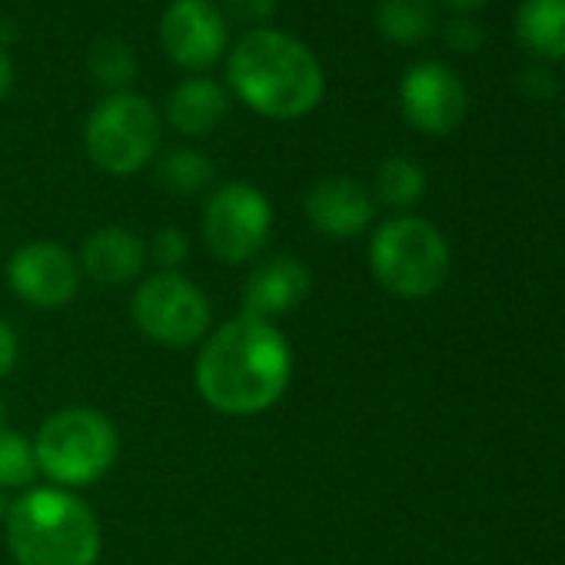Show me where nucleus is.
Segmentation results:
<instances>
[{"label": "nucleus", "instance_id": "nucleus-1", "mask_svg": "<svg viewBox=\"0 0 565 565\" xmlns=\"http://www.w3.org/2000/svg\"><path fill=\"white\" fill-rule=\"evenodd\" d=\"M196 393L223 416H259L290 390L294 350L276 323L233 317L210 330L196 353Z\"/></svg>", "mask_w": 565, "mask_h": 565}, {"label": "nucleus", "instance_id": "nucleus-2", "mask_svg": "<svg viewBox=\"0 0 565 565\" xmlns=\"http://www.w3.org/2000/svg\"><path fill=\"white\" fill-rule=\"evenodd\" d=\"M226 84L243 107L269 120H303L327 97L320 57L279 28H253L230 44Z\"/></svg>", "mask_w": 565, "mask_h": 565}, {"label": "nucleus", "instance_id": "nucleus-3", "mask_svg": "<svg viewBox=\"0 0 565 565\" xmlns=\"http://www.w3.org/2000/svg\"><path fill=\"white\" fill-rule=\"evenodd\" d=\"M4 532L18 565H97L104 548L94 509L57 486H34L11 502Z\"/></svg>", "mask_w": 565, "mask_h": 565}, {"label": "nucleus", "instance_id": "nucleus-4", "mask_svg": "<svg viewBox=\"0 0 565 565\" xmlns=\"http://www.w3.org/2000/svg\"><path fill=\"white\" fill-rule=\"evenodd\" d=\"M370 273L390 297L426 300L433 297L452 266L449 243L439 226L423 216L399 213L376 226L370 239Z\"/></svg>", "mask_w": 565, "mask_h": 565}, {"label": "nucleus", "instance_id": "nucleus-5", "mask_svg": "<svg viewBox=\"0 0 565 565\" xmlns=\"http://www.w3.org/2000/svg\"><path fill=\"white\" fill-rule=\"evenodd\" d=\"M34 456L41 476H47L57 489H84L100 482L117 456H120V436L110 416L90 406H67L51 413L38 436H34Z\"/></svg>", "mask_w": 565, "mask_h": 565}, {"label": "nucleus", "instance_id": "nucleus-6", "mask_svg": "<svg viewBox=\"0 0 565 565\" xmlns=\"http://www.w3.org/2000/svg\"><path fill=\"white\" fill-rule=\"evenodd\" d=\"M160 110L137 90L107 94L84 124L90 163L110 177H134L160 153Z\"/></svg>", "mask_w": 565, "mask_h": 565}, {"label": "nucleus", "instance_id": "nucleus-7", "mask_svg": "<svg viewBox=\"0 0 565 565\" xmlns=\"http://www.w3.org/2000/svg\"><path fill=\"white\" fill-rule=\"evenodd\" d=\"M130 317L137 330L163 350H190L203 343L213 323L206 294L183 273L147 276L130 300Z\"/></svg>", "mask_w": 565, "mask_h": 565}, {"label": "nucleus", "instance_id": "nucleus-8", "mask_svg": "<svg viewBox=\"0 0 565 565\" xmlns=\"http://www.w3.org/2000/svg\"><path fill=\"white\" fill-rule=\"evenodd\" d=\"M273 236V206L253 183L230 180L206 196L203 206V243L226 263L243 266L256 259Z\"/></svg>", "mask_w": 565, "mask_h": 565}, {"label": "nucleus", "instance_id": "nucleus-9", "mask_svg": "<svg viewBox=\"0 0 565 565\" xmlns=\"http://www.w3.org/2000/svg\"><path fill=\"white\" fill-rule=\"evenodd\" d=\"M163 54L190 77L216 67L230 51L226 14L216 0H173L157 24Z\"/></svg>", "mask_w": 565, "mask_h": 565}, {"label": "nucleus", "instance_id": "nucleus-10", "mask_svg": "<svg viewBox=\"0 0 565 565\" xmlns=\"http://www.w3.org/2000/svg\"><path fill=\"white\" fill-rule=\"evenodd\" d=\"M399 110L413 130L426 137H449L469 114V90L446 64L419 61L399 81Z\"/></svg>", "mask_w": 565, "mask_h": 565}, {"label": "nucleus", "instance_id": "nucleus-11", "mask_svg": "<svg viewBox=\"0 0 565 565\" xmlns=\"http://www.w3.org/2000/svg\"><path fill=\"white\" fill-rule=\"evenodd\" d=\"M81 263L54 239H31L14 249L8 263V282L18 300L38 310H61L81 294Z\"/></svg>", "mask_w": 565, "mask_h": 565}, {"label": "nucleus", "instance_id": "nucleus-12", "mask_svg": "<svg viewBox=\"0 0 565 565\" xmlns=\"http://www.w3.org/2000/svg\"><path fill=\"white\" fill-rule=\"evenodd\" d=\"M310 287H313V276L303 259L269 256L256 263L249 276L243 279V294H239L243 317L273 323L279 317L294 313L297 307H303L310 297Z\"/></svg>", "mask_w": 565, "mask_h": 565}, {"label": "nucleus", "instance_id": "nucleus-13", "mask_svg": "<svg viewBox=\"0 0 565 565\" xmlns=\"http://www.w3.org/2000/svg\"><path fill=\"white\" fill-rule=\"evenodd\" d=\"M307 220L317 233L353 239L376 220V196L353 177H327L307 193Z\"/></svg>", "mask_w": 565, "mask_h": 565}, {"label": "nucleus", "instance_id": "nucleus-14", "mask_svg": "<svg viewBox=\"0 0 565 565\" xmlns=\"http://www.w3.org/2000/svg\"><path fill=\"white\" fill-rule=\"evenodd\" d=\"M77 263L84 276L107 282V287H120V282H134L137 276H143L150 263L147 239H140L127 226H100L84 239Z\"/></svg>", "mask_w": 565, "mask_h": 565}, {"label": "nucleus", "instance_id": "nucleus-15", "mask_svg": "<svg viewBox=\"0 0 565 565\" xmlns=\"http://www.w3.org/2000/svg\"><path fill=\"white\" fill-rule=\"evenodd\" d=\"M230 114V94L206 74L186 77L167 100V120L183 137H210Z\"/></svg>", "mask_w": 565, "mask_h": 565}, {"label": "nucleus", "instance_id": "nucleus-16", "mask_svg": "<svg viewBox=\"0 0 565 565\" xmlns=\"http://www.w3.org/2000/svg\"><path fill=\"white\" fill-rule=\"evenodd\" d=\"M512 28L532 57L565 61V0H522Z\"/></svg>", "mask_w": 565, "mask_h": 565}, {"label": "nucleus", "instance_id": "nucleus-17", "mask_svg": "<svg viewBox=\"0 0 565 565\" xmlns=\"http://www.w3.org/2000/svg\"><path fill=\"white\" fill-rule=\"evenodd\" d=\"M376 31L399 47H416L436 34V4L433 0H380Z\"/></svg>", "mask_w": 565, "mask_h": 565}, {"label": "nucleus", "instance_id": "nucleus-18", "mask_svg": "<svg viewBox=\"0 0 565 565\" xmlns=\"http://www.w3.org/2000/svg\"><path fill=\"white\" fill-rule=\"evenodd\" d=\"M153 173H157V183L163 190H170L173 196H196L216 177L213 160L193 147H170V150L157 153Z\"/></svg>", "mask_w": 565, "mask_h": 565}, {"label": "nucleus", "instance_id": "nucleus-19", "mask_svg": "<svg viewBox=\"0 0 565 565\" xmlns=\"http://www.w3.org/2000/svg\"><path fill=\"white\" fill-rule=\"evenodd\" d=\"M426 186H429L426 170L416 160H409V157H390L376 170V193L373 196L383 206H390L396 213H406V210H413L426 196Z\"/></svg>", "mask_w": 565, "mask_h": 565}, {"label": "nucleus", "instance_id": "nucleus-20", "mask_svg": "<svg viewBox=\"0 0 565 565\" xmlns=\"http://www.w3.org/2000/svg\"><path fill=\"white\" fill-rule=\"evenodd\" d=\"M87 71H90L94 84L104 87L107 94L130 90V84L140 74L134 47L120 38H97L87 51Z\"/></svg>", "mask_w": 565, "mask_h": 565}, {"label": "nucleus", "instance_id": "nucleus-21", "mask_svg": "<svg viewBox=\"0 0 565 565\" xmlns=\"http://www.w3.org/2000/svg\"><path fill=\"white\" fill-rule=\"evenodd\" d=\"M41 476L34 443L14 429L0 433V489H34V479Z\"/></svg>", "mask_w": 565, "mask_h": 565}, {"label": "nucleus", "instance_id": "nucleus-22", "mask_svg": "<svg viewBox=\"0 0 565 565\" xmlns=\"http://www.w3.org/2000/svg\"><path fill=\"white\" fill-rule=\"evenodd\" d=\"M147 256L157 266V273H180V266L190 256V239L183 230L177 226H163L153 233V239L147 243Z\"/></svg>", "mask_w": 565, "mask_h": 565}, {"label": "nucleus", "instance_id": "nucleus-23", "mask_svg": "<svg viewBox=\"0 0 565 565\" xmlns=\"http://www.w3.org/2000/svg\"><path fill=\"white\" fill-rule=\"evenodd\" d=\"M443 38H446L449 51H456V54H476L482 47V41H486V31H482V24L476 18L459 14V18H449L446 21Z\"/></svg>", "mask_w": 565, "mask_h": 565}, {"label": "nucleus", "instance_id": "nucleus-24", "mask_svg": "<svg viewBox=\"0 0 565 565\" xmlns=\"http://www.w3.org/2000/svg\"><path fill=\"white\" fill-rule=\"evenodd\" d=\"M220 11L236 18L239 24L253 28H269L273 14H276V0H220Z\"/></svg>", "mask_w": 565, "mask_h": 565}, {"label": "nucleus", "instance_id": "nucleus-25", "mask_svg": "<svg viewBox=\"0 0 565 565\" xmlns=\"http://www.w3.org/2000/svg\"><path fill=\"white\" fill-rule=\"evenodd\" d=\"M519 90H522L525 97H532V100H545V97H552V94H555V81H552L545 71L529 67V71L519 77Z\"/></svg>", "mask_w": 565, "mask_h": 565}, {"label": "nucleus", "instance_id": "nucleus-26", "mask_svg": "<svg viewBox=\"0 0 565 565\" xmlns=\"http://www.w3.org/2000/svg\"><path fill=\"white\" fill-rule=\"evenodd\" d=\"M18 333L11 330V323H4L0 320V380H4L11 370H14V363H18Z\"/></svg>", "mask_w": 565, "mask_h": 565}, {"label": "nucleus", "instance_id": "nucleus-27", "mask_svg": "<svg viewBox=\"0 0 565 565\" xmlns=\"http://www.w3.org/2000/svg\"><path fill=\"white\" fill-rule=\"evenodd\" d=\"M11 87H14V61H11L8 47H0V104L8 100Z\"/></svg>", "mask_w": 565, "mask_h": 565}, {"label": "nucleus", "instance_id": "nucleus-28", "mask_svg": "<svg viewBox=\"0 0 565 565\" xmlns=\"http://www.w3.org/2000/svg\"><path fill=\"white\" fill-rule=\"evenodd\" d=\"M449 8H456V11H476V8H482L486 0H446Z\"/></svg>", "mask_w": 565, "mask_h": 565}, {"label": "nucleus", "instance_id": "nucleus-29", "mask_svg": "<svg viewBox=\"0 0 565 565\" xmlns=\"http://www.w3.org/2000/svg\"><path fill=\"white\" fill-rule=\"evenodd\" d=\"M8 509H11V499H8V489H0V522L8 519Z\"/></svg>", "mask_w": 565, "mask_h": 565}, {"label": "nucleus", "instance_id": "nucleus-30", "mask_svg": "<svg viewBox=\"0 0 565 565\" xmlns=\"http://www.w3.org/2000/svg\"><path fill=\"white\" fill-rule=\"evenodd\" d=\"M8 429V409H4V403H0V433Z\"/></svg>", "mask_w": 565, "mask_h": 565}]
</instances>
